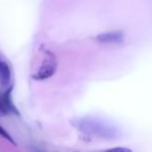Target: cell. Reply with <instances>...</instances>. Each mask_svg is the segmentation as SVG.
I'll list each match as a JSON object with an SVG mask.
<instances>
[{"label":"cell","instance_id":"3","mask_svg":"<svg viewBox=\"0 0 152 152\" xmlns=\"http://www.w3.org/2000/svg\"><path fill=\"white\" fill-rule=\"evenodd\" d=\"M11 112H15L13 103L9 95H0V116H5Z\"/></svg>","mask_w":152,"mask_h":152},{"label":"cell","instance_id":"4","mask_svg":"<svg viewBox=\"0 0 152 152\" xmlns=\"http://www.w3.org/2000/svg\"><path fill=\"white\" fill-rule=\"evenodd\" d=\"M0 135L2 137H4V139H7V141H10L11 143H13V144H15V142H14V140L12 139V137L9 134V132H7V130H5L4 128H3L1 125H0Z\"/></svg>","mask_w":152,"mask_h":152},{"label":"cell","instance_id":"6","mask_svg":"<svg viewBox=\"0 0 152 152\" xmlns=\"http://www.w3.org/2000/svg\"><path fill=\"white\" fill-rule=\"evenodd\" d=\"M3 64H4V61H1V59H0V70H1V68H2Z\"/></svg>","mask_w":152,"mask_h":152},{"label":"cell","instance_id":"2","mask_svg":"<svg viewBox=\"0 0 152 152\" xmlns=\"http://www.w3.org/2000/svg\"><path fill=\"white\" fill-rule=\"evenodd\" d=\"M124 39V34L122 31H110L103 32L96 37V40L100 43H121Z\"/></svg>","mask_w":152,"mask_h":152},{"label":"cell","instance_id":"1","mask_svg":"<svg viewBox=\"0 0 152 152\" xmlns=\"http://www.w3.org/2000/svg\"><path fill=\"white\" fill-rule=\"evenodd\" d=\"M56 67H57L56 59L51 54L50 56H47L44 59L40 69L34 75V78L37 79V80H44V79L49 78V77H51L53 75V73L56 70Z\"/></svg>","mask_w":152,"mask_h":152},{"label":"cell","instance_id":"5","mask_svg":"<svg viewBox=\"0 0 152 152\" xmlns=\"http://www.w3.org/2000/svg\"><path fill=\"white\" fill-rule=\"evenodd\" d=\"M104 152H132L130 149L125 147H116V148H112V149H108Z\"/></svg>","mask_w":152,"mask_h":152}]
</instances>
